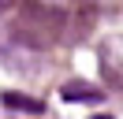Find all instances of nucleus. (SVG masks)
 <instances>
[{
    "label": "nucleus",
    "mask_w": 123,
    "mask_h": 119,
    "mask_svg": "<svg viewBox=\"0 0 123 119\" xmlns=\"http://www.w3.org/2000/svg\"><path fill=\"white\" fill-rule=\"evenodd\" d=\"M97 60H101V74H105L108 86L123 89V37H105L97 48Z\"/></svg>",
    "instance_id": "obj_3"
},
{
    "label": "nucleus",
    "mask_w": 123,
    "mask_h": 119,
    "mask_svg": "<svg viewBox=\"0 0 123 119\" xmlns=\"http://www.w3.org/2000/svg\"><path fill=\"white\" fill-rule=\"evenodd\" d=\"M4 104H11V108H26V112H41V104H37V101L19 97V93H4Z\"/></svg>",
    "instance_id": "obj_5"
},
{
    "label": "nucleus",
    "mask_w": 123,
    "mask_h": 119,
    "mask_svg": "<svg viewBox=\"0 0 123 119\" xmlns=\"http://www.w3.org/2000/svg\"><path fill=\"white\" fill-rule=\"evenodd\" d=\"M11 34L15 41L30 45V48H52V45H63V22L56 4H41V0H23V7L11 19Z\"/></svg>",
    "instance_id": "obj_1"
},
{
    "label": "nucleus",
    "mask_w": 123,
    "mask_h": 119,
    "mask_svg": "<svg viewBox=\"0 0 123 119\" xmlns=\"http://www.w3.org/2000/svg\"><path fill=\"white\" fill-rule=\"evenodd\" d=\"M101 89H93V86H86V82H67L63 86V101H90V104H97L101 101Z\"/></svg>",
    "instance_id": "obj_4"
},
{
    "label": "nucleus",
    "mask_w": 123,
    "mask_h": 119,
    "mask_svg": "<svg viewBox=\"0 0 123 119\" xmlns=\"http://www.w3.org/2000/svg\"><path fill=\"white\" fill-rule=\"evenodd\" d=\"M11 4H15V0H0V11H8V7H11Z\"/></svg>",
    "instance_id": "obj_6"
},
{
    "label": "nucleus",
    "mask_w": 123,
    "mask_h": 119,
    "mask_svg": "<svg viewBox=\"0 0 123 119\" xmlns=\"http://www.w3.org/2000/svg\"><path fill=\"white\" fill-rule=\"evenodd\" d=\"M63 22V45H78L97 26V4L93 0H52Z\"/></svg>",
    "instance_id": "obj_2"
},
{
    "label": "nucleus",
    "mask_w": 123,
    "mask_h": 119,
    "mask_svg": "<svg viewBox=\"0 0 123 119\" xmlns=\"http://www.w3.org/2000/svg\"><path fill=\"white\" fill-rule=\"evenodd\" d=\"M97 119H105V115H97Z\"/></svg>",
    "instance_id": "obj_7"
}]
</instances>
